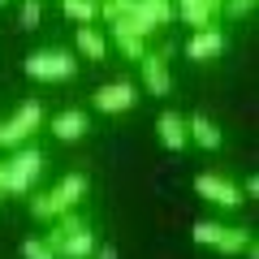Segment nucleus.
I'll return each instance as SVG.
<instances>
[{
	"instance_id": "nucleus-1",
	"label": "nucleus",
	"mask_w": 259,
	"mask_h": 259,
	"mask_svg": "<svg viewBox=\"0 0 259 259\" xmlns=\"http://www.w3.org/2000/svg\"><path fill=\"white\" fill-rule=\"evenodd\" d=\"M44 242L52 246L56 259H91V250H95V233L87 229V221L74 216V212L56 216V229L44 233Z\"/></svg>"
},
{
	"instance_id": "nucleus-2",
	"label": "nucleus",
	"mask_w": 259,
	"mask_h": 259,
	"mask_svg": "<svg viewBox=\"0 0 259 259\" xmlns=\"http://www.w3.org/2000/svg\"><path fill=\"white\" fill-rule=\"evenodd\" d=\"M82 194H87V173H65L48 194L30 199V212H35V221H56V216L74 212L82 203Z\"/></svg>"
},
{
	"instance_id": "nucleus-3",
	"label": "nucleus",
	"mask_w": 259,
	"mask_h": 259,
	"mask_svg": "<svg viewBox=\"0 0 259 259\" xmlns=\"http://www.w3.org/2000/svg\"><path fill=\"white\" fill-rule=\"evenodd\" d=\"M22 69H26V78H35V82H69V78L78 74V61L69 52H61V48H44V52H30L26 61H22Z\"/></svg>"
},
{
	"instance_id": "nucleus-4",
	"label": "nucleus",
	"mask_w": 259,
	"mask_h": 259,
	"mask_svg": "<svg viewBox=\"0 0 259 259\" xmlns=\"http://www.w3.org/2000/svg\"><path fill=\"white\" fill-rule=\"evenodd\" d=\"M39 173H44V151H39L35 143L18 147L13 160L5 164V194H30V186H35Z\"/></svg>"
},
{
	"instance_id": "nucleus-5",
	"label": "nucleus",
	"mask_w": 259,
	"mask_h": 259,
	"mask_svg": "<svg viewBox=\"0 0 259 259\" xmlns=\"http://www.w3.org/2000/svg\"><path fill=\"white\" fill-rule=\"evenodd\" d=\"M39 125H44V104H39V100H26L9 121H5V125H0V147H5V151L26 147L30 134H35Z\"/></svg>"
},
{
	"instance_id": "nucleus-6",
	"label": "nucleus",
	"mask_w": 259,
	"mask_h": 259,
	"mask_svg": "<svg viewBox=\"0 0 259 259\" xmlns=\"http://www.w3.org/2000/svg\"><path fill=\"white\" fill-rule=\"evenodd\" d=\"M95 112H104V117H121V112H130L134 104H139V87L125 82V78H117V82H104L100 91L91 95Z\"/></svg>"
},
{
	"instance_id": "nucleus-7",
	"label": "nucleus",
	"mask_w": 259,
	"mask_h": 259,
	"mask_svg": "<svg viewBox=\"0 0 259 259\" xmlns=\"http://www.w3.org/2000/svg\"><path fill=\"white\" fill-rule=\"evenodd\" d=\"M139 74H143V87H147L151 95H173V74H168V56L164 52H143L139 61Z\"/></svg>"
},
{
	"instance_id": "nucleus-8",
	"label": "nucleus",
	"mask_w": 259,
	"mask_h": 259,
	"mask_svg": "<svg viewBox=\"0 0 259 259\" xmlns=\"http://www.w3.org/2000/svg\"><path fill=\"white\" fill-rule=\"evenodd\" d=\"M194 190L203 194L207 203H216V207H238L242 203V190L229 182V177H221V173H199L194 177Z\"/></svg>"
},
{
	"instance_id": "nucleus-9",
	"label": "nucleus",
	"mask_w": 259,
	"mask_h": 259,
	"mask_svg": "<svg viewBox=\"0 0 259 259\" xmlns=\"http://www.w3.org/2000/svg\"><path fill=\"white\" fill-rule=\"evenodd\" d=\"M48 130H52L61 143H78V139H87L91 117H87L82 108H65V112H52V117H48Z\"/></svg>"
},
{
	"instance_id": "nucleus-10",
	"label": "nucleus",
	"mask_w": 259,
	"mask_h": 259,
	"mask_svg": "<svg viewBox=\"0 0 259 259\" xmlns=\"http://www.w3.org/2000/svg\"><path fill=\"white\" fill-rule=\"evenodd\" d=\"M173 13L186 22V26L207 30V26H216V18H221V0H177Z\"/></svg>"
},
{
	"instance_id": "nucleus-11",
	"label": "nucleus",
	"mask_w": 259,
	"mask_h": 259,
	"mask_svg": "<svg viewBox=\"0 0 259 259\" xmlns=\"http://www.w3.org/2000/svg\"><path fill=\"white\" fill-rule=\"evenodd\" d=\"M225 52V30L221 26H207V30H194L186 39V56L190 61H216Z\"/></svg>"
},
{
	"instance_id": "nucleus-12",
	"label": "nucleus",
	"mask_w": 259,
	"mask_h": 259,
	"mask_svg": "<svg viewBox=\"0 0 259 259\" xmlns=\"http://www.w3.org/2000/svg\"><path fill=\"white\" fill-rule=\"evenodd\" d=\"M156 139H160V147H168V151H182L186 143V117L182 112H173V108H164L156 117Z\"/></svg>"
},
{
	"instance_id": "nucleus-13",
	"label": "nucleus",
	"mask_w": 259,
	"mask_h": 259,
	"mask_svg": "<svg viewBox=\"0 0 259 259\" xmlns=\"http://www.w3.org/2000/svg\"><path fill=\"white\" fill-rule=\"evenodd\" d=\"M186 139H190V143H199L203 151H216V147L225 143V134H221V125H216L212 117L194 112V117H186Z\"/></svg>"
},
{
	"instance_id": "nucleus-14",
	"label": "nucleus",
	"mask_w": 259,
	"mask_h": 259,
	"mask_svg": "<svg viewBox=\"0 0 259 259\" xmlns=\"http://www.w3.org/2000/svg\"><path fill=\"white\" fill-rule=\"evenodd\" d=\"M78 52H82L87 61H104V56H108V39L95 26H78Z\"/></svg>"
},
{
	"instance_id": "nucleus-15",
	"label": "nucleus",
	"mask_w": 259,
	"mask_h": 259,
	"mask_svg": "<svg viewBox=\"0 0 259 259\" xmlns=\"http://www.w3.org/2000/svg\"><path fill=\"white\" fill-rule=\"evenodd\" d=\"M255 242H250L246 229H221V238H216V250L221 255H242V250H250Z\"/></svg>"
},
{
	"instance_id": "nucleus-16",
	"label": "nucleus",
	"mask_w": 259,
	"mask_h": 259,
	"mask_svg": "<svg viewBox=\"0 0 259 259\" xmlns=\"http://www.w3.org/2000/svg\"><path fill=\"white\" fill-rule=\"evenodd\" d=\"M112 44L121 48V56H125V61H143V52H147V39L130 35V30H117V26H112Z\"/></svg>"
},
{
	"instance_id": "nucleus-17",
	"label": "nucleus",
	"mask_w": 259,
	"mask_h": 259,
	"mask_svg": "<svg viewBox=\"0 0 259 259\" xmlns=\"http://www.w3.org/2000/svg\"><path fill=\"white\" fill-rule=\"evenodd\" d=\"M95 5L100 0H61L65 18H74L78 26H95Z\"/></svg>"
},
{
	"instance_id": "nucleus-18",
	"label": "nucleus",
	"mask_w": 259,
	"mask_h": 259,
	"mask_svg": "<svg viewBox=\"0 0 259 259\" xmlns=\"http://www.w3.org/2000/svg\"><path fill=\"white\" fill-rule=\"evenodd\" d=\"M221 229H225L221 221H194V229H190V238L199 242V246H216V238H221Z\"/></svg>"
},
{
	"instance_id": "nucleus-19",
	"label": "nucleus",
	"mask_w": 259,
	"mask_h": 259,
	"mask_svg": "<svg viewBox=\"0 0 259 259\" xmlns=\"http://www.w3.org/2000/svg\"><path fill=\"white\" fill-rule=\"evenodd\" d=\"M39 22H44V5H39V0H22V9H18V26H22V30H35Z\"/></svg>"
},
{
	"instance_id": "nucleus-20",
	"label": "nucleus",
	"mask_w": 259,
	"mask_h": 259,
	"mask_svg": "<svg viewBox=\"0 0 259 259\" xmlns=\"http://www.w3.org/2000/svg\"><path fill=\"white\" fill-rule=\"evenodd\" d=\"M22 259H56V255H52V246L44 238H26L22 242Z\"/></svg>"
},
{
	"instance_id": "nucleus-21",
	"label": "nucleus",
	"mask_w": 259,
	"mask_h": 259,
	"mask_svg": "<svg viewBox=\"0 0 259 259\" xmlns=\"http://www.w3.org/2000/svg\"><path fill=\"white\" fill-rule=\"evenodd\" d=\"M255 9V0H221V13L225 18H246Z\"/></svg>"
},
{
	"instance_id": "nucleus-22",
	"label": "nucleus",
	"mask_w": 259,
	"mask_h": 259,
	"mask_svg": "<svg viewBox=\"0 0 259 259\" xmlns=\"http://www.w3.org/2000/svg\"><path fill=\"white\" fill-rule=\"evenodd\" d=\"M91 259H117V246H112V242H95V250H91Z\"/></svg>"
},
{
	"instance_id": "nucleus-23",
	"label": "nucleus",
	"mask_w": 259,
	"mask_h": 259,
	"mask_svg": "<svg viewBox=\"0 0 259 259\" xmlns=\"http://www.w3.org/2000/svg\"><path fill=\"white\" fill-rule=\"evenodd\" d=\"M0 199H5V164H0Z\"/></svg>"
},
{
	"instance_id": "nucleus-24",
	"label": "nucleus",
	"mask_w": 259,
	"mask_h": 259,
	"mask_svg": "<svg viewBox=\"0 0 259 259\" xmlns=\"http://www.w3.org/2000/svg\"><path fill=\"white\" fill-rule=\"evenodd\" d=\"M0 5H9V0H0Z\"/></svg>"
}]
</instances>
